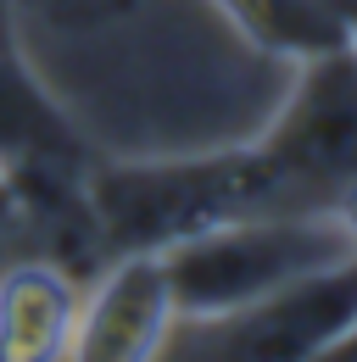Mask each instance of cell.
Returning a JSON list of instances; mask_svg holds the SVG:
<instances>
[{
  "label": "cell",
  "instance_id": "11",
  "mask_svg": "<svg viewBox=\"0 0 357 362\" xmlns=\"http://www.w3.org/2000/svg\"><path fill=\"white\" fill-rule=\"evenodd\" d=\"M346 45L357 50V0H346Z\"/></svg>",
  "mask_w": 357,
  "mask_h": 362
},
{
  "label": "cell",
  "instance_id": "10",
  "mask_svg": "<svg viewBox=\"0 0 357 362\" xmlns=\"http://www.w3.org/2000/svg\"><path fill=\"white\" fill-rule=\"evenodd\" d=\"M335 362H357V329L341 340V346H335Z\"/></svg>",
  "mask_w": 357,
  "mask_h": 362
},
{
  "label": "cell",
  "instance_id": "4",
  "mask_svg": "<svg viewBox=\"0 0 357 362\" xmlns=\"http://www.w3.org/2000/svg\"><path fill=\"white\" fill-rule=\"evenodd\" d=\"M357 329V245L223 317H184L162 357L190 362H324Z\"/></svg>",
  "mask_w": 357,
  "mask_h": 362
},
{
  "label": "cell",
  "instance_id": "9",
  "mask_svg": "<svg viewBox=\"0 0 357 362\" xmlns=\"http://www.w3.org/2000/svg\"><path fill=\"white\" fill-rule=\"evenodd\" d=\"M17 245V206H11V195H6V184H0V257Z\"/></svg>",
  "mask_w": 357,
  "mask_h": 362
},
{
  "label": "cell",
  "instance_id": "3",
  "mask_svg": "<svg viewBox=\"0 0 357 362\" xmlns=\"http://www.w3.org/2000/svg\"><path fill=\"white\" fill-rule=\"evenodd\" d=\"M279 206L352 212L357 201V50L335 45L296 62V84L263 139Z\"/></svg>",
  "mask_w": 357,
  "mask_h": 362
},
{
  "label": "cell",
  "instance_id": "1",
  "mask_svg": "<svg viewBox=\"0 0 357 362\" xmlns=\"http://www.w3.org/2000/svg\"><path fill=\"white\" fill-rule=\"evenodd\" d=\"M89 212L112 257L168 251L190 234L251 218L290 212L279 206L273 173L257 145L207 151V156H157V162H95L89 168Z\"/></svg>",
  "mask_w": 357,
  "mask_h": 362
},
{
  "label": "cell",
  "instance_id": "12",
  "mask_svg": "<svg viewBox=\"0 0 357 362\" xmlns=\"http://www.w3.org/2000/svg\"><path fill=\"white\" fill-rule=\"evenodd\" d=\"M352 223H357V201H352Z\"/></svg>",
  "mask_w": 357,
  "mask_h": 362
},
{
  "label": "cell",
  "instance_id": "5",
  "mask_svg": "<svg viewBox=\"0 0 357 362\" xmlns=\"http://www.w3.org/2000/svg\"><path fill=\"white\" fill-rule=\"evenodd\" d=\"M89 168L95 151L28 73L11 23H0V184L17 206V228L79 206L89 189Z\"/></svg>",
  "mask_w": 357,
  "mask_h": 362
},
{
  "label": "cell",
  "instance_id": "6",
  "mask_svg": "<svg viewBox=\"0 0 357 362\" xmlns=\"http://www.w3.org/2000/svg\"><path fill=\"white\" fill-rule=\"evenodd\" d=\"M174 296L157 251L112 257L84 284L79 329H73V357L79 362H151L168 351L174 334Z\"/></svg>",
  "mask_w": 357,
  "mask_h": 362
},
{
  "label": "cell",
  "instance_id": "2",
  "mask_svg": "<svg viewBox=\"0 0 357 362\" xmlns=\"http://www.w3.org/2000/svg\"><path fill=\"white\" fill-rule=\"evenodd\" d=\"M357 245L352 212H318V206H290V212H251L229 223L178 240L162 257L168 296H174L178 323L184 317H223L268 290L346 257Z\"/></svg>",
  "mask_w": 357,
  "mask_h": 362
},
{
  "label": "cell",
  "instance_id": "8",
  "mask_svg": "<svg viewBox=\"0 0 357 362\" xmlns=\"http://www.w3.org/2000/svg\"><path fill=\"white\" fill-rule=\"evenodd\" d=\"M257 50L307 62L346 45V0H212Z\"/></svg>",
  "mask_w": 357,
  "mask_h": 362
},
{
  "label": "cell",
  "instance_id": "7",
  "mask_svg": "<svg viewBox=\"0 0 357 362\" xmlns=\"http://www.w3.org/2000/svg\"><path fill=\"white\" fill-rule=\"evenodd\" d=\"M84 284L34 245L0 257V362H62L73 357Z\"/></svg>",
  "mask_w": 357,
  "mask_h": 362
}]
</instances>
